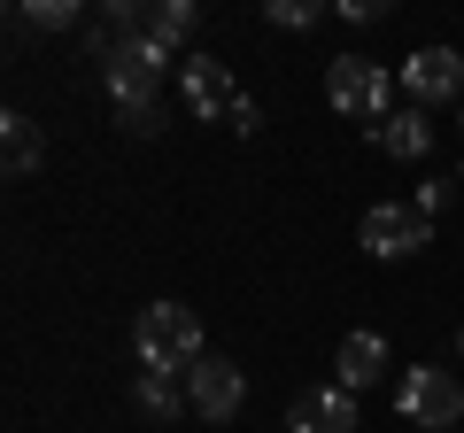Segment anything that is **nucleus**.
<instances>
[{"instance_id": "1", "label": "nucleus", "mask_w": 464, "mask_h": 433, "mask_svg": "<svg viewBox=\"0 0 464 433\" xmlns=\"http://www.w3.org/2000/svg\"><path fill=\"white\" fill-rule=\"evenodd\" d=\"M132 349H140V364L148 371H194L201 364V317L186 310V302H148L140 310V325H132Z\"/></svg>"}, {"instance_id": "2", "label": "nucleus", "mask_w": 464, "mask_h": 433, "mask_svg": "<svg viewBox=\"0 0 464 433\" xmlns=\"http://www.w3.org/2000/svg\"><path fill=\"white\" fill-rule=\"evenodd\" d=\"M163 78H170V47H163V39H148V32L116 39V47L101 54V85H109L116 109H155Z\"/></svg>"}, {"instance_id": "3", "label": "nucleus", "mask_w": 464, "mask_h": 433, "mask_svg": "<svg viewBox=\"0 0 464 433\" xmlns=\"http://www.w3.org/2000/svg\"><path fill=\"white\" fill-rule=\"evenodd\" d=\"M325 101H333V117H348V124H387L395 117V78L380 63H364V54H333Z\"/></svg>"}, {"instance_id": "4", "label": "nucleus", "mask_w": 464, "mask_h": 433, "mask_svg": "<svg viewBox=\"0 0 464 433\" xmlns=\"http://www.w3.org/2000/svg\"><path fill=\"white\" fill-rule=\"evenodd\" d=\"M395 410L411 418L418 433H441V426H457V418H464V387H457V371H433V364L402 371V387H395Z\"/></svg>"}, {"instance_id": "5", "label": "nucleus", "mask_w": 464, "mask_h": 433, "mask_svg": "<svg viewBox=\"0 0 464 433\" xmlns=\"http://www.w3.org/2000/svg\"><path fill=\"white\" fill-rule=\"evenodd\" d=\"M433 240V216L418 209V201H372L364 209V248L380 255V264H402V255H418Z\"/></svg>"}, {"instance_id": "6", "label": "nucleus", "mask_w": 464, "mask_h": 433, "mask_svg": "<svg viewBox=\"0 0 464 433\" xmlns=\"http://www.w3.org/2000/svg\"><path fill=\"white\" fill-rule=\"evenodd\" d=\"M402 93L411 109H449V101L464 109V47H418L402 63Z\"/></svg>"}, {"instance_id": "7", "label": "nucleus", "mask_w": 464, "mask_h": 433, "mask_svg": "<svg viewBox=\"0 0 464 433\" xmlns=\"http://www.w3.org/2000/svg\"><path fill=\"white\" fill-rule=\"evenodd\" d=\"M179 101H186V117L225 124V117H232V101H240L232 63H217V54H186V63H179Z\"/></svg>"}, {"instance_id": "8", "label": "nucleus", "mask_w": 464, "mask_h": 433, "mask_svg": "<svg viewBox=\"0 0 464 433\" xmlns=\"http://www.w3.org/2000/svg\"><path fill=\"white\" fill-rule=\"evenodd\" d=\"M186 402H194V418H209V426H225L240 402H248V380L232 371V356H201L194 371H186Z\"/></svg>"}, {"instance_id": "9", "label": "nucleus", "mask_w": 464, "mask_h": 433, "mask_svg": "<svg viewBox=\"0 0 464 433\" xmlns=\"http://www.w3.org/2000/svg\"><path fill=\"white\" fill-rule=\"evenodd\" d=\"M286 433H356V395L348 387H302L286 402Z\"/></svg>"}, {"instance_id": "10", "label": "nucleus", "mask_w": 464, "mask_h": 433, "mask_svg": "<svg viewBox=\"0 0 464 433\" xmlns=\"http://www.w3.org/2000/svg\"><path fill=\"white\" fill-rule=\"evenodd\" d=\"M387 341L380 333H348L341 349H333V387H348V395H364V387H380L387 380Z\"/></svg>"}, {"instance_id": "11", "label": "nucleus", "mask_w": 464, "mask_h": 433, "mask_svg": "<svg viewBox=\"0 0 464 433\" xmlns=\"http://www.w3.org/2000/svg\"><path fill=\"white\" fill-rule=\"evenodd\" d=\"M372 148H380V155H395V163H426V148H433L426 109H395L387 124H372Z\"/></svg>"}, {"instance_id": "12", "label": "nucleus", "mask_w": 464, "mask_h": 433, "mask_svg": "<svg viewBox=\"0 0 464 433\" xmlns=\"http://www.w3.org/2000/svg\"><path fill=\"white\" fill-rule=\"evenodd\" d=\"M0 163H8V178H32V170L47 163V148H39V124H32V117H0Z\"/></svg>"}, {"instance_id": "13", "label": "nucleus", "mask_w": 464, "mask_h": 433, "mask_svg": "<svg viewBox=\"0 0 464 433\" xmlns=\"http://www.w3.org/2000/svg\"><path fill=\"white\" fill-rule=\"evenodd\" d=\"M194 24H201V8H194V0H155V8H148V39H163V47L194 39Z\"/></svg>"}, {"instance_id": "14", "label": "nucleus", "mask_w": 464, "mask_h": 433, "mask_svg": "<svg viewBox=\"0 0 464 433\" xmlns=\"http://www.w3.org/2000/svg\"><path fill=\"white\" fill-rule=\"evenodd\" d=\"M132 402H140L148 418H179V410H186V395H179V380H170V371H140Z\"/></svg>"}, {"instance_id": "15", "label": "nucleus", "mask_w": 464, "mask_h": 433, "mask_svg": "<svg viewBox=\"0 0 464 433\" xmlns=\"http://www.w3.org/2000/svg\"><path fill=\"white\" fill-rule=\"evenodd\" d=\"M16 24L24 32H70L78 8H70V0H32V8H16Z\"/></svg>"}, {"instance_id": "16", "label": "nucleus", "mask_w": 464, "mask_h": 433, "mask_svg": "<svg viewBox=\"0 0 464 433\" xmlns=\"http://www.w3.org/2000/svg\"><path fill=\"white\" fill-rule=\"evenodd\" d=\"M317 16H325L317 0H271V8H264V24H279V32H310Z\"/></svg>"}, {"instance_id": "17", "label": "nucleus", "mask_w": 464, "mask_h": 433, "mask_svg": "<svg viewBox=\"0 0 464 433\" xmlns=\"http://www.w3.org/2000/svg\"><path fill=\"white\" fill-rule=\"evenodd\" d=\"M225 124H232V132H256V124H264V109H256V101L240 93V101H232V117H225Z\"/></svg>"}, {"instance_id": "18", "label": "nucleus", "mask_w": 464, "mask_h": 433, "mask_svg": "<svg viewBox=\"0 0 464 433\" xmlns=\"http://www.w3.org/2000/svg\"><path fill=\"white\" fill-rule=\"evenodd\" d=\"M124 132H140V140L163 132V109H124Z\"/></svg>"}, {"instance_id": "19", "label": "nucleus", "mask_w": 464, "mask_h": 433, "mask_svg": "<svg viewBox=\"0 0 464 433\" xmlns=\"http://www.w3.org/2000/svg\"><path fill=\"white\" fill-rule=\"evenodd\" d=\"M457 356H464V325H457Z\"/></svg>"}]
</instances>
